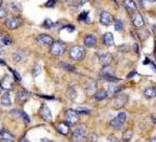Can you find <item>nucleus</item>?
<instances>
[{"instance_id": "nucleus-30", "label": "nucleus", "mask_w": 156, "mask_h": 142, "mask_svg": "<svg viewBox=\"0 0 156 142\" xmlns=\"http://www.w3.org/2000/svg\"><path fill=\"white\" fill-rule=\"evenodd\" d=\"M44 28H52L53 27V22L50 19H47L44 23Z\"/></svg>"}, {"instance_id": "nucleus-6", "label": "nucleus", "mask_w": 156, "mask_h": 142, "mask_svg": "<svg viewBox=\"0 0 156 142\" xmlns=\"http://www.w3.org/2000/svg\"><path fill=\"white\" fill-rule=\"evenodd\" d=\"M15 86V81L12 78V76L6 75L0 81V87L1 89H5V90H12Z\"/></svg>"}, {"instance_id": "nucleus-11", "label": "nucleus", "mask_w": 156, "mask_h": 142, "mask_svg": "<svg viewBox=\"0 0 156 142\" xmlns=\"http://www.w3.org/2000/svg\"><path fill=\"white\" fill-rule=\"evenodd\" d=\"M133 25L136 26V28H142L143 26L145 25L144 18H143V16L137 12L134 13L133 16Z\"/></svg>"}, {"instance_id": "nucleus-31", "label": "nucleus", "mask_w": 156, "mask_h": 142, "mask_svg": "<svg viewBox=\"0 0 156 142\" xmlns=\"http://www.w3.org/2000/svg\"><path fill=\"white\" fill-rule=\"evenodd\" d=\"M6 16H7L6 10L2 6H0V19H4V18H6Z\"/></svg>"}, {"instance_id": "nucleus-28", "label": "nucleus", "mask_w": 156, "mask_h": 142, "mask_svg": "<svg viewBox=\"0 0 156 142\" xmlns=\"http://www.w3.org/2000/svg\"><path fill=\"white\" fill-rule=\"evenodd\" d=\"M2 43L4 45H12V38H9V36H3V38H2Z\"/></svg>"}, {"instance_id": "nucleus-43", "label": "nucleus", "mask_w": 156, "mask_h": 142, "mask_svg": "<svg viewBox=\"0 0 156 142\" xmlns=\"http://www.w3.org/2000/svg\"><path fill=\"white\" fill-rule=\"evenodd\" d=\"M1 4H2V0H0V6H1Z\"/></svg>"}, {"instance_id": "nucleus-17", "label": "nucleus", "mask_w": 156, "mask_h": 142, "mask_svg": "<svg viewBox=\"0 0 156 142\" xmlns=\"http://www.w3.org/2000/svg\"><path fill=\"white\" fill-rule=\"evenodd\" d=\"M29 98H30V93L27 90H20L17 94V100L21 103H25L26 101H28Z\"/></svg>"}, {"instance_id": "nucleus-44", "label": "nucleus", "mask_w": 156, "mask_h": 142, "mask_svg": "<svg viewBox=\"0 0 156 142\" xmlns=\"http://www.w3.org/2000/svg\"><path fill=\"white\" fill-rule=\"evenodd\" d=\"M115 1H116V2H117V1H118V0H115Z\"/></svg>"}, {"instance_id": "nucleus-22", "label": "nucleus", "mask_w": 156, "mask_h": 142, "mask_svg": "<svg viewBox=\"0 0 156 142\" xmlns=\"http://www.w3.org/2000/svg\"><path fill=\"white\" fill-rule=\"evenodd\" d=\"M156 94V89L154 86H151V87H148L147 89H145L144 91V96H146L147 99H152L154 98Z\"/></svg>"}, {"instance_id": "nucleus-21", "label": "nucleus", "mask_w": 156, "mask_h": 142, "mask_svg": "<svg viewBox=\"0 0 156 142\" xmlns=\"http://www.w3.org/2000/svg\"><path fill=\"white\" fill-rule=\"evenodd\" d=\"M104 43L107 45V46H113L114 45V36L111 32H107L104 35Z\"/></svg>"}, {"instance_id": "nucleus-42", "label": "nucleus", "mask_w": 156, "mask_h": 142, "mask_svg": "<svg viewBox=\"0 0 156 142\" xmlns=\"http://www.w3.org/2000/svg\"><path fill=\"white\" fill-rule=\"evenodd\" d=\"M148 1H151V2H154L155 0H148Z\"/></svg>"}, {"instance_id": "nucleus-34", "label": "nucleus", "mask_w": 156, "mask_h": 142, "mask_svg": "<svg viewBox=\"0 0 156 142\" xmlns=\"http://www.w3.org/2000/svg\"><path fill=\"white\" fill-rule=\"evenodd\" d=\"M57 0H48V1L46 2V6L47 7H53L55 4H56Z\"/></svg>"}, {"instance_id": "nucleus-41", "label": "nucleus", "mask_w": 156, "mask_h": 142, "mask_svg": "<svg viewBox=\"0 0 156 142\" xmlns=\"http://www.w3.org/2000/svg\"><path fill=\"white\" fill-rule=\"evenodd\" d=\"M150 142H156V139H155V137H153L152 139H151V141Z\"/></svg>"}, {"instance_id": "nucleus-5", "label": "nucleus", "mask_w": 156, "mask_h": 142, "mask_svg": "<svg viewBox=\"0 0 156 142\" xmlns=\"http://www.w3.org/2000/svg\"><path fill=\"white\" fill-rule=\"evenodd\" d=\"M65 118H66V122L69 126L76 125V122L80 119V116H79V113L76 111V110L73 109H68L65 112Z\"/></svg>"}, {"instance_id": "nucleus-38", "label": "nucleus", "mask_w": 156, "mask_h": 142, "mask_svg": "<svg viewBox=\"0 0 156 142\" xmlns=\"http://www.w3.org/2000/svg\"><path fill=\"white\" fill-rule=\"evenodd\" d=\"M12 73H14V75L16 76V78H17L18 80H21V77H20L19 73H17V72H16V71H12Z\"/></svg>"}, {"instance_id": "nucleus-13", "label": "nucleus", "mask_w": 156, "mask_h": 142, "mask_svg": "<svg viewBox=\"0 0 156 142\" xmlns=\"http://www.w3.org/2000/svg\"><path fill=\"white\" fill-rule=\"evenodd\" d=\"M0 142H15V137L7 131H2L0 133Z\"/></svg>"}, {"instance_id": "nucleus-8", "label": "nucleus", "mask_w": 156, "mask_h": 142, "mask_svg": "<svg viewBox=\"0 0 156 142\" xmlns=\"http://www.w3.org/2000/svg\"><path fill=\"white\" fill-rule=\"evenodd\" d=\"M36 39H37L38 44L44 45V46H51V45L54 43V39H53L52 36H50L48 35H39Z\"/></svg>"}, {"instance_id": "nucleus-16", "label": "nucleus", "mask_w": 156, "mask_h": 142, "mask_svg": "<svg viewBox=\"0 0 156 142\" xmlns=\"http://www.w3.org/2000/svg\"><path fill=\"white\" fill-rule=\"evenodd\" d=\"M107 89H108L107 94H109V96H114V94H117L118 93H120V90L122 89V87L116 85V84H109Z\"/></svg>"}, {"instance_id": "nucleus-33", "label": "nucleus", "mask_w": 156, "mask_h": 142, "mask_svg": "<svg viewBox=\"0 0 156 142\" xmlns=\"http://www.w3.org/2000/svg\"><path fill=\"white\" fill-rule=\"evenodd\" d=\"M15 112H17L18 114L19 115H21V116H22V118L24 120H26V122H29V118H28V115L26 114L25 112H23V111H15Z\"/></svg>"}, {"instance_id": "nucleus-9", "label": "nucleus", "mask_w": 156, "mask_h": 142, "mask_svg": "<svg viewBox=\"0 0 156 142\" xmlns=\"http://www.w3.org/2000/svg\"><path fill=\"white\" fill-rule=\"evenodd\" d=\"M99 21L102 25L109 26L110 24H112V22H113V16L108 12H102L101 15H100Z\"/></svg>"}, {"instance_id": "nucleus-32", "label": "nucleus", "mask_w": 156, "mask_h": 142, "mask_svg": "<svg viewBox=\"0 0 156 142\" xmlns=\"http://www.w3.org/2000/svg\"><path fill=\"white\" fill-rule=\"evenodd\" d=\"M76 111L78 113H82V114H83V113H84V114H89V113H90V110L86 109V108H78Z\"/></svg>"}, {"instance_id": "nucleus-36", "label": "nucleus", "mask_w": 156, "mask_h": 142, "mask_svg": "<svg viewBox=\"0 0 156 142\" xmlns=\"http://www.w3.org/2000/svg\"><path fill=\"white\" fill-rule=\"evenodd\" d=\"M108 142H120L118 140L117 137H115L114 135H111L109 136V138H108Z\"/></svg>"}, {"instance_id": "nucleus-7", "label": "nucleus", "mask_w": 156, "mask_h": 142, "mask_svg": "<svg viewBox=\"0 0 156 142\" xmlns=\"http://www.w3.org/2000/svg\"><path fill=\"white\" fill-rule=\"evenodd\" d=\"M39 114H41V118L44 120H46L47 122H53V115L51 110L49 109V107L47 106L46 104H44L41 108V111H39Z\"/></svg>"}, {"instance_id": "nucleus-14", "label": "nucleus", "mask_w": 156, "mask_h": 142, "mask_svg": "<svg viewBox=\"0 0 156 142\" xmlns=\"http://www.w3.org/2000/svg\"><path fill=\"white\" fill-rule=\"evenodd\" d=\"M95 44H96V38L93 35H88L84 39V45L87 48H92L95 46Z\"/></svg>"}, {"instance_id": "nucleus-27", "label": "nucleus", "mask_w": 156, "mask_h": 142, "mask_svg": "<svg viewBox=\"0 0 156 142\" xmlns=\"http://www.w3.org/2000/svg\"><path fill=\"white\" fill-rule=\"evenodd\" d=\"M115 29L117 31H121L123 29V22L120 20H118L117 22L115 23Z\"/></svg>"}, {"instance_id": "nucleus-12", "label": "nucleus", "mask_w": 156, "mask_h": 142, "mask_svg": "<svg viewBox=\"0 0 156 142\" xmlns=\"http://www.w3.org/2000/svg\"><path fill=\"white\" fill-rule=\"evenodd\" d=\"M98 57H99V62L104 67H108L112 62L113 59L112 55L109 53H98Z\"/></svg>"}, {"instance_id": "nucleus-25", "label": "nucleus", "mask_w": 156, "mask_h": 142, "mask_svg": "<svg viewBox=\"0 0 156 142\" xmlns=\"http://www.w3.org/2000/svg\"><path fill=\"white\" fill-rule=\"evenodd\" d=\"M102 77L107 81H111V82H117V81H119V79L116 77H113V75H107V76H102Z\"/></svg>"}, {"instance_id": "nucleus-24", "label": "nucleus", "mask_w": 156, "mask_h": 142, "mask_svg": "<svg viewBox=\"0 0 156 142\" xmlns=\"http://www.w3.org/2000/svg\"><path fill=\"white\" fill-rule=\"evenodd\" d=\"M131 136H133V132H131L130 130H128L127 132L124 133L123 138H122V142H128L129 140H130Z\"/></svg>"}, {"instance_id": "nucleus-2", "label": "nucleus", "mask_w": 156, "mask_h": 142, "mask_svg": "<svg viewBox=\"0 0 156 142\" xmlns=\"http://www.w3.org/2000/svg\"><path fill=\"white\" fill-rule=\"evenodd\" d=\"M70 58L73 60H82L85 56V49L82 46H73L69 51Z\"/></svg>"}, {"instance_id": "nucleus-37", "label": "nucleus", "mask_w": 156, "mask_h": 142, "mask_svg": "<svg viewBox=\"0 0 156 142\" xmlns=\"http://www.w3.org/2000/svg\"><path fill=\"white\" fill-rule=\"evenodd\" d=\"M87 16H88V13H84V14H82V15L80 16V18H79V20H80V21L86 20Z\"/></svg>"}, {"instance_id": "nucleus-29", "label": "nucleus", "mask_w": 156, "mask_h": 142, "mask_svg": "<svg viewBox=\"0 0 156 142\" xmlns=\"http://www.w3.org/2000/svg\"><path fill=\"white\" fill-rule=\"evenodd\" d=\"M60 65L63 67L64 70H67V71H75V67L73 65L68 64H60Z\"/></svg>"}, {"instance_id": "nucleus-45", "label": "nucleus", "mask_w": 156, "mask_h": 142, "mask_svg": "<svg viewBox=\"0 0 156 142\" xmlns=\"http://www.w3.org/2000/svg\"><path fill=\"white\" fill-rule=\"evenodd\" d=\"M0 91H1V87H0Z\"/></svg>"}, {"instance_id": "nucleus-15", "label": "nucleus", "mask_w": 156, "mask_h": 142, "mask_svg": "<svg viewBox=\"0 0 156 142\" xmlns=\"http://www.w3.org/2000/svg\"><path fill=\"white\" fill-rule=\"evenodd\" d=\"M69 127L70 126L68 125L67 122H60L57 125V130L59 131L60 134H62V135H67L68 133H69Z\"/></svg>"}, {"instance_id": "nucleus-35", "label": "nucleus", "mask_w": 156, "mask_h": 142, "mask_svg": "<svg viewBox=\"0 0 156 142\" xmlns=\"http://www.w3.org/2000/svg\"><path fill=\"white\" fill-rule=\"evenodd\" d=\"M14 59L16 60V61H21V60L23 59V57L20 55V52H16V53L14 54Z\"/></svg>"}, {"instance_id": "nucleus-3", "label": "nucleus", "mask_w": 156, "mask_h": 142, "mask_svg": "<svg viewBox=\"0 0 156 142\" xmlns=\"http://www.w3.org/2000/svg\"><path fill=\"white\" fill-rule=\"evenodd\" d=\"M125 120H126V113L125 112H120L117 116L114 118V119L111 120L110 125L112 126L113 128L117 129V130H120V129L123 127Z\"/></svg>"}, {"instance_id": "nucleus-19", "label": "nucleus", "mask_w": 156, "mask_h": 142, "mask_svg": "<svg viewBox=\"0 0 156 142\" xmlns=\"http://www.w3.org/2000/svg\"><path fill=\"white\" fill-rule=\"evenodd\" d=\"M1 104L3 106H9L12 105V96H10V93H4L1 96Z\"/></svg>"}, {"instance_id": "nucleus-20", "label": "nucleus", "mask_w": 156, "mask_h": 142, "mask_svg": "<svg viewBox=\"0 0 156 142\" xmlns=\"http://www.w3.org/2000/svg\"><path fill=\"white\" fill-rule=\"evenodd\" d=\"M126 100H127V96H124V94H121V96H118L115 100V106L117 107H123L124 105L126 104Z\"/></svg>"}, {"instance_id": "nucleus-1", "label": "nucleus", "mask_w": 156, "mask_h": 142, "mask_svg": "<svg viewBox=\"0 0 156 142\" xmlns=\"http://www.w3.org/2000/svg\"><path fill=\"white\" fill-rule=\"evenodd\" d=\"M65 50H66V47H65L64 43L62 42L58 41V42H54L52 45H51V53L54 55V56H61V55L64 54Z\"/></svg>"}, {"instance_id": "nucleus-40", "label": "nucleus", "mask_w": 156, "mask_h": 142, "mask_svg": "<svg viewBox=\"0 0 156 142\" xmlns=\"http://www.w3.org/2000/svg\"><path fill=\"white\" fill-rule=\"evenodd\" d=\"M21 142H29V141L27 140V139L24 138V139H22V140H21Z\"/></svg>"}, {"instance_id": "nucleus-39", "label": "nucleus", "mask_w": 156, "mask_h": 142, "mask_svg": "<svg viewBox=\"0 0 156 142\" xmlns=\"http://www.w3.org/2000/svg\"><path fill=\"white\" fill-rule=\"evenodd\" d=\"M41 142H52V141L49 140V139H47V138H44V139H41Z\"/></svg>"}, {"instance_id": "nucleus-26", "label": "nucleus", "mask_w": 156, "mask_h": 142, "mask_svg": "<svg viewBox=\"0 0 156 142\" xmlns=\"http://www.w3.org/2000/svg\"><path fill=\"white\" fill-rule=\"evenodd\" d=\"M41 67L39 65H35L33 69V76L34 77H37V76L41 75Z\"/></svg>"}, {"instance_id": "nucleus-10", "label": "nucleus", "mask_w": 156, "mask_h": 142, "mask_svg": "<svg viewBox=\"0 0 156 142\" xmlns=\"http://www.w3.org/2000/svg\"><path fill=\"white\" fill-rule=\"evenodd\" d=\"M86 136V130L84 128H76L73 133V138L76 141H82Z\"/></svg>"}, {"instance_id": "nucleus-4", "label": "nucleus", "mask_w": 156, "mask_h": 142, "mask_svg": "<svg viewBox=\"0 0 156 142\" xmlns=\"http://www.w3.org/2000/svg\"><path fill=\"white\" fill-rule=\"evenodd\" d=\"M23 21L21 18L18 17H10L6 21H5V26H6L7 29L9 30H15L17 28H19L21 25H22Z\"/></svg>"}, {"instance_id": "nucleus-23", "label": "nucleus", "mask_w": 156, "mask_h": 142, "mask_svg": "<svg viewBox=\"0 0 156 142\" xmlns=\"http://www.w3.org/2000/svg\"><path fill=\"white\" fill-rule=\"evenodd\" d=\"M107 96H108L107 91L104 90V89L97 90L94 94V98H95V100H97V101H102V100H105Z\"/></svg>"}, {"instance_id": "nucleus-18", "label": "nucleus", "mask_w": 156, "mask_h": 142, "mask_svg": "<svg viewBox=\"0 0 156 142\" xmlns=\"http://www.w3.org/2000/svg\"><path fill=\"white\" fill-rule=\"evenodd\" d=\"M123 4L125 9L129 10V12H136V4L134 3L133 0H124Z\"/></svg>"}]
</instances>
